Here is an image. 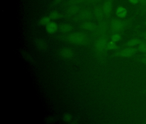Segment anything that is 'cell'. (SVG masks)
<instances>
[{"label": "cell", "mask_w": 146, "mask_h": 124, "mask_svg": "<svg viewBox=\"0 0 146 124\" xmlns=\"http://www.w3.org/2000/svg\"><path fill=\"white\" fill-rule=\"evenodd\" d=\"M67 42L74 45L83 46L88 44L89 38L85 33L76 32L68 34L66 37Z\"/></svg>", "instance_id": "obj_1"}, {"label": "cell", "mask_w": 146, "mask_h": 124, "mask_svg": "<svg viewBox=\"0 0 146 124\" xmlns=\"http://www.w3.org/2000/svg\"><path fill=\"white\" fill-rule=\"evenodd\" d=\"M108 34L97 37L94 44V47L96 52L103 54L108 50L107 46L109 40Z\"/></svg>", "instance_id": "obj_3"}, {"label": "cell", "mask_w": 146, "mask_h": 124, "mask_svg": "<svg viewBox=\"0 0 146 124\" xmlns=\"http://www.w3.org/2000/svg\"><path fill=\"white\" fill-rule=\"evenodd\" d=\"M59 29L58 24L55 22L51 21L46 26V30L47 32L49 34L55 33Z\"/></svg>", "instance_id": "obj_11"}, {"label": "cell", "mask_w": 146, "mask_h": 124, "mask_svg": "<svg viewBox=\"0 0 146 124\" xmlns=\"http://www.w3.org/2000/svg\"><path fill=\"white\" fill-rule=\"evenodd\" d=\"M137 51H138V49L130 47L118 51L114 54V55L118 57H128L133 56L135 53H136Z\"/></svg>", "instance_id": "obj_7"}, {"label": "cell", "mask_w": 146, "mask_h": 124, "mask_svg": "<svg viewBox=\"0 0 146 124\" xmlns=\"http://www.w3.org/2000/svg\"><path fill=\"white\" fill-rule=\"evenodd\" d=\"M36 45H37V47L41 49H44L45 48V46H46L45 43L42 40L38 41Z\"/></svg>", "instance_id": "obj_24"}, {"label": "cell", "mask_w": 146, "mask_h": 124, "mask_svg": "<svg viewBox=\"0 0 146 124\" xmlns=\"http://www.w3.org/2000/svg\"><path fill=\"white\" fill-rule=\"evenodd\" d=\"M73 27L69 23H63L59 26V30L63 33H69L73 30Z\"/></svg>", "instance_id": "obj_13"}, {"label": "cell", "mask_w": 146, "mask_h": 124, "mask_svg": "<svg viewBox=\"0 0 146 124\" xmlns=\"http://www.w3.org/2000/svg\"><path fill=\"white\" fill-rule=\"evenodd\" d=\"M118 46L115 42L111 41H109L108 44V50H113L118 49Z\"/></svg>", "instance_id": "obj_18"}, {"label": "cell", "mask_w": 146, "mask_h": 124, "mask_svg": "<svg viewBox=\"0 0 146 124\" xmlns=\"http://www.w3.org/2000/svg\"><path fill=\"white\" fill-rule=\"evenodd\" d=\"M49 16L51 20H57L61 18V14L58 11H53L50 13Z\"/></svg>", "instance_id": "obj_17"}, {"label": "cell", "mask_w": 146, "mask_h": 124, "mask_svg": "<svg viewBox=\"0 0 146 124\" xmlns=\"http://www.w3.org/2000/svg\"><path fill=\"white\" fill-rule=\"evenodd\" d=\"M60 55L63 58L69 59L74 56V52L71 48H64L60 50Z\"/></svg>", "instance_id": "obj_10"}, {"label": "cell", "mask_w": 146, "mask_h": 124, "mask_svg": "<svg viewBox=\"0 0 146 124\" xmlns=\"http://www.w3.org/2000/svg\"><path fill=\"white\" fill-rule=\"evenodd\" d=\"M127 14V10L125 8L122 6L118 7L116 10V15L118 17L120 18H125L126 17Z\"/></svg>", "instance_id": "obj_14"}, {"label": "cell", "mask_w": 146, "mask_h": 124, "mask_svg": "<svg viewBox=\"0 0 146 124\" xmlns=\"http://www.w3.org/2000/svg\"><path fill=\"white\" fill-rule=\"evenodd\" d=\"M93 12L89 9L86 8L80 10L76 15L75 19L79 21H87L91 20L93 18Z\"/></svg>", "instance_id": "obj_5"}, {"label": "cell", "mask_w": 146, "mask_h": 124, "mask_svg": "<svg viewBox=\"0 0 146 124\" xmlns=\"http://www.w3.org/2000/svg\"><path fill=\"white\" fill-rule=\"evenodd\" d=\"M141 40L138 38H133L129 40L125 44V45L129 47H132L137 44H140L141 43Z\"/></svg>", "instance_id": "obj_15"}, {"label": "cell", "mask_w": 146, "mask_h": 124, "mask_svg": "<svg viewBox=\"0 0 146 124\" xmlns=\"http://www.w3.org/2000/svg\"><path fill=\"white\" fill-rule=\"evenodd\" d=\"M129 20L113 18L109 21V32L111 33L116 34L122 32L128 26Z\"/></svg>", "instance_id": "obj_2"}, {"label": "cell", "mask_w": 146, "mask_h": 124, "mask_svg": "<svg viewBox=\"0 0 146 124\" xmlns=\"http://www.w3.org/2000/svg\"><path fill=\"white\" fill-rule=\"evenodd\" d=\"M64 0H54L53 2V3L54 5L59 4L60 3L62 2Z\"/></svg>", "instance_id": "obj_27"}, {"label": "cell", "mask_w": 146, "mask_h": 124, "mask_svg": "<svg viewBox=\"0 0 146 124\" xmlns=\"http://www.w3.org/2000/svg\"><path fill=\"white\" fill-rule=\"evenodd\" d=\"M86 0H69V4L70 5H78L84 3L86 2Z\"/></svg>", "instance_id": "obj_20"}, {"label": "cell", "mask_w": 146, "mask_h": 124, "mask_svg": "<svg viewBox=\"0 0 146 124\" xmlns=\"http://www.w3.org/2000/svg\"><path fill=\"white\" fill-rule=\"evenodd\" d=\"M51 22V19H50L49 16H46L42 17L39 21V24L42 26H46Z\"/></svg>", "instance_id": "obj_16"}, {"label": "cell", "mask_w": 146, "mask_h": 124, "mask_svg": "<svg viewBox=\"0 0 146 124\" xmlns=\"http://www.w3.org/2000/svg\"><path fill=\"white\" fill-rule=\"evenodd\" d=\"M93 13L95 18L98 21L100 22L105 20V16L102 9V5H97L95 7Z\"/></svg>", "instance_id": "obj_8"}, {"label": "cell", "mask_w": 146, "mask_h": 124, "mask_svg": "<svg viewBox=\"0 0 146 124\" xmlns=\"http://www.w3.org/2000/svg\"></svg>", "instance_id": "obj_30"}, {"label": "cell", "mask_w": 146, "mask_h": 124, "mask_svg": "<svg viewBox=\"0 0 146 124\" xmlns=\"http://www.w3.org/2000/svg\"><path fill=\"white\" fill-rule=\"evenodd\" d=\"M121 35L119 34H113L111 37V41L114 42H117L119 41L121 39Z\"/></svg>", "instance_id": "obj_19"}, {"label": "cell", "mask_w": 146, "mask_h": 124, "mask_svg": "<svg viewBox=\"0 0 146 124\" xmlns=\"http://www.w3.org/2000/svg\"><path fill=\"white\" fill-rule=\"evenodd\" d=\"M139 3L141 9H146V0H139Z\"/></svg>", "instance_id": "obj_23"}, {"label": "cell", "mask_w": 146, "mask_h": 124, "mask_svg": "<svg viewBox=\"0 0 146 124\" xmlns=\"http://www.w3.org/2000/svg\"><path fill=\"white\" fill-rule=\"evenodd\" d=\"M105 18L108 20L111 15L113 7V0H105L102 5Z\"/></svg>", "instance_id": "obj_6"}, {"label": "cell", "mask_w": 146, "mask_h": 124, "mask_svg": "<svg viewBox=\"0 0 146 124\" xmlns=\"http://www.w3.org/2000/svg\"><path fill=\"white\" fill-rule=\"evenodd\" d=\"M138 50L141 52L146 53V44L142 42L138 46Z\"/></svg>", "instance_id": "obj_21"}, {"label": "cell", "mask_w": 146, "mask_h": 124, "mask_svg": "<svg viewBox=\"0 0 146 124\" xmlns=\"http://www.w3.org/2000/svg\"><path fill=\"white\" fill-rule=\"evenodd\" d=\"M63 119H64V121H65V122H70V121H71L72 116L69 114H65L64 115Z\"/></svg>", "instance_id": "obj_22"}, {"label": "cell", "mask_w": 146, "mask_h": 124, "mask_svg": "<svg viewBox=\"0 0 146 124\" xmlns=\"http://www.w3.org/2000/svg\"><path fill=\"white\" fill-rule=\"evenodd\" d=\"M80 11V7L78 5H71L66 9V13L68 16H71L77 15Z\"/></svg>", "instance_id": "obj_12"}, {"label": "cell", "mask_w": 146, "mask_h": 124, "mask_svg": "<svg viewBox=\"0 0 146 124\" xmlns=\"http://www.w3.org/2000/svg\"><path fill=\"white\" fill-rule=\"evenodd\" d=\"M109 32V22L108 20H105L99 22L97 25V27L95 31H94V34L97 37L102 35L108 34Z\"/></svg>", "instance_id": "obj_4"}, {"label": "cell", "mask_w": 146, "mask_h": 124, "mask_svg": "<svg viewBox=\"0 0 146 124\" xmlns=\"http://www.w3.org/2000/svg\"><path fill=\"white\" fill-rule=\"evenodd\" d=\"M131 3L133 4H137L139 3V0H129Z\"/></svg>", "instance_id": "obj_26"}, {"label": "cell", "mask_w": 146, "mask_h": 124, "mask_svg": "<svg viewBox=\"0 0 146 124\" xmlns=\"http://www.w3.org/2000/svg\"><path fill=\"white\" fill-rule=\"evenodd\" d=\"M140 61H141V62L142 63L146 65V56L143 57L141 59Z\"/></svg>", "instance_id": "obj_28"}, {"label": "cell", "mask_w": 146, "mask_h": 124, "mask_svg": "<svg viewBox=\"0 0 146 124\" xmlns=\"http://www.w3.org/2000/svg\"><path fill=\"white\" fill-rule=\"evenodd\" d=\"M81 28L86 31L94 32L97 27V25L94 22L89 21H84L80 25Z\"/></svg>", "instance_id": "obj_9"}, {"label": "cell", "mask_w": 146, "mask_h": 124, "mask_svg": "<svg viewBox=\"0 0 146 124\" xmlns=\"http://www.w3.org/2000/svg\"><path fill=\"white\" fill-rule=\"evenodd\" d=\"M101 0H86V2L88 4H94L98 3Z\"/></svg>", "instance_id": "obj_25"}, {"label": "cell", "mask_w": 146, "mask_h": 124, "mask_svg": "<svg viewBox=\"0 0 146 124\" xmlns=\"http://www.w3.org/2000/svg\"><path fill=\"white\" fill-rule=\"evenodd\" d=\"M145 39H146V36H145Z\"/></svg>", "instance_id": "obj_29"}]
</instances>
